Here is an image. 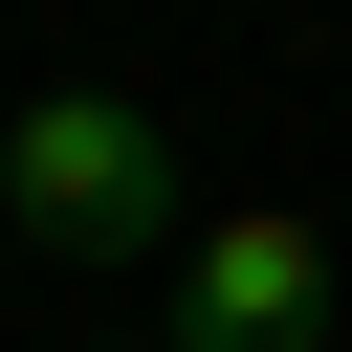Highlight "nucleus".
Instances as JSON below:
<instances>
[{
	"mask_svg": "<svg viewBox=\"0 0 352 352\" xmlns=\"http://www.w3.org/2000/svg\"><path fill=\"white\" fill-rule=\"evenodd\" d=\"M0 220L66 242V264H132V242H176V132L132 88H22L0 110Z\"/></svg>",
	"mask_w": 352,
	"mask_h": 352,
	"instance_id": "1",
	"label": "nucleus"
},
{
	"mask_svg": "<svg viewBox=\"0 0 352 352\" xmlns=\"http://www.w3.org/2000/svg\"><path fill=\"white\" fill-rule=\"evenodd\" d=\"M154 352H330V242L264 198V220H198V264H176V330Z\"/></svg>",
	"mask_w": 352,
	"mask_h": 352,
	"instance_id": "2",
	"label": "nucleus"
}]
</instances>
